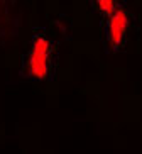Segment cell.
<instances>
[{
  "instance_id": "7a4b0ae2",
  "label": "cell",
  "mask_w": 142,
  "mask_h": 154,
  "mask_svg": "<svg viewBox=\"0 0 142 154\" xmlns=\"http://www.w3.org/2000/svg\"><path fill=\"white\" fill-rule=\"evenodd\" d=\"M128 14L127 10L124 9H115L110 15H108V41H110L112 48H117V46L122 44V41L127 36L128 31Z\"/></svg>"
},
{
  "instance_id": "6da1fadb",
  "label": "cell",
  "mask_w": 142,
  "mask_h": 154,
  "mask_svg": "<svg viewBox=\"0 0 142 154\" xmlns=\"http://www.w3.org/2000/svg\"><path fill=\"white\" fill-rule=\"evenodd\" d=\"M51 63H53V44L44 34H37L32 37V42L24 59V75L36 82L46 80L51 73Z\"/></svg>"
},
{
  "instance_id": "3957f363",
  "label": "cell",
  "mask_w": 142,
  "mask_h": 154,
  "mask_svg": "<svg viewBox=\"0 0 142 154\" xmlns=\"http://www.w3.org/2000/svg\"><path fill=\"white\" fill-rule=\"evenodd\" d=\"M96 5H98V9H100L101 12H105V14H108V15H110L112 12L117 9V7H115L117 4H115V2H112V0H107V2H98Z\"/></svg>"
}]
</instances>
